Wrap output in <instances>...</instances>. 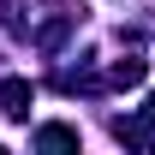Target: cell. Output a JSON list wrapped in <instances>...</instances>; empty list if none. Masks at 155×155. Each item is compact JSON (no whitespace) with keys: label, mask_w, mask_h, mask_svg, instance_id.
I'll return each mask as SVG.
<instances>
[{"label":"cell","mask_w":155,"mask_h":155,"mask_svg":"<svg viewBox=\"0 0 155 155\" xmlns=\"http://www.w3.org/2000/svg\"><path fill=\"white\" fill-rule=\"evenodd\" d=\"M0 114H6V119H24V114H30V84H24V78H6V84H0Z\"/></svg>","instance_id":"6da1fadb"},{"label":"cell","mask_w":155,"mask_h":155,"mask_svg":"<svg viewBox=\"0 0 155 155\" xmlns=\"http://www.w3.org/2000/svg\"><path fill=\"white\" fill-rule=\"evenodd\" d=\"M107 78H114V84H143V60H119Z\"/></svg>","instance_id":"3957f363"},{"label":"cell","mask_w":155,"mask_h":155,"mask_svg":"<svg viewBox=\"0 0 155 155\" xmlns=\"http://www.w3.org/2000/svg\"><path fill=\"white\" fill-rule=\"evenodd\" d=\"M36 143H42V149H78V131H72V125H42Z\"/></svg>","instance_id":"7a4b0ae2"}]
</instances>
